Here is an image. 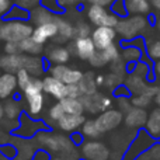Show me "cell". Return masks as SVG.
I'll return each mask as SVG.
<instances>
[{"label": "cell", "instance_id": "6da1fadb", "mask_svg": "<svg viewBox=\"0 0 160 160\" xmlns=\"http://www.w3.org/2000/svg\"><path fill=\"white\" fill-rule=\"evenodd\" d=\"M150 22L148 17L143 14H128L119 18L115 30L117 34L122 38V41H132L142 32H145Z\"/></svg>", "mask_w": 160, "mask_h": 160}, {"label": "cell", "instance_id": "7a4b0ae2", "mask_svg": "<svg viewBox=\"0 0 160 160\" xmlns=\"http://www.w3.org/2000/svg\"><path fill=\"white\" fill-rule=\"evenodd\" d=\"M34 27L28 20H0V41L20 42L32 35Z\"/></svg>", "mask_w": 160, "mask_h": 160}, {"label": "cell", "instance_id": "3957f363", "mask_svg": "<svg viewBox=\"0 0 160 160\" xmlns=\"http://www.w3.org/2000/svg\"><path fill=\"white\" fill-rule=\"evenodd\" d=\"M24 100L27 102V112L31 117H38L45 107L44 83L41 78H32L31 83L22 90Z\"/></svg>", "mask_w": 160, "mask_h": 160}, {"label": "cell", "instance_id": "277c9868", "mask_svg": "<svg viewBox=\"0 0 160 160\" xmlns=\"http://www.w3.org/2000/svg\"><path fill=\"white\" fill-rule=\"evenodd\" d=\"M35 141L39 146L47 149L51 155H59V153L66 152V150L73 149L76 146L70 138L61 135V133L49 132L48 129L39 131L35 135Z\"/></svg>", "mask_w": 160, "mask_h": 160}, {"label": "cell", "instance_id": "5b68a950", "mask_svg": "<svg viewBox=\"0 0 160 160\" xmlns=\"http://www.w3.org/2000/svg\"><path fill=\"white\" fill-rule=\"evenodd\" d=\"M86 17L93 24L94 27H100V25H107V27H117L119 21V17L114 14L108 7L98 4H90L86 10Z\"/></svg>", "mask_w": 160, "mask_h": 160}, {"label": "cell", "instance_id": "8992f818", "mask_svg": "<svg viewBox=\"0 0 160 160\" xmlns=\"http://www.w3.org/2000/svg\"><path fill=\"white\" fill-rule=\"evenodd\" d=\"M80 156L84 160H111V150L104 142L87 139L80 145Z\"/></svg>", "mask_w": 160, "mask_h": 160}, {"label": "cell", "instance_id": "52a82bcc", "mask_svg": "<svg viewBox=\"0 0 160 160\" xmlns=\"http://www.w3.org/2000/svg\"><path fill=\"white\" fill-rule=\"evenodd\" d=\"M94 119H96V124L98 127L100 132L107 133L117 129L124 122V112L118 108H108V110L100 112L97 118Z\"/></svg>", "mask_w": 160, "mask_h": 160}, {"label": "cell", "instance_id": "ba28073f", "mask_svg": "<svg viewBox=\"0 0 160 160\" xmlns=\"http://www.w3.org/2000/svg\"><path fill=\"white\" fill-rule=\"evenodd\" d=\"M156 139L153 136H150L146 131H139L136 133V136L133 138L132 143L128 146L127 152H125L122 160H133L138 156H141L142 153H145L149 148H152L155 145Z\"/></svg>", "mask_w": 160, "mask_h": 160}, {"label": "cell", "instance_id": "9c48e42d", "mask_svg": "<svg viewBox=\"0 0 160 160\" xmlns=\"http://www.w3.org/2000/svg\"><path fill=\"white\" fill-rule=\"evenodd\" d=\"M18 121H20V124H18V127L14 129L13 135L21 136V138H30L31 139L32 136H35L39 131L49 129V128H48L45 124H42V122H39V121H37V119L31 118L30 114L24 112V111L21 112Z\"/></svg>", "mask_w": 160, "mask_h": 160}, {"label": "cell", "instance_id": "30bf717a", "mask_svg": "<svg viewBox=\"0 0 160 160\" xmlns=\"http://www.w3.org/2000/svg\"><path fill=\"white\" fill-rule=\"evenodd\" d=\"M82 101L84 105V112L100 114L108 108H112V98L110 96L98 93V91L87 94V96H82Z\"/></svg>", "mask_w": 160, "mask_h": 160}, {"label": "cell", "instance_id": "8fae6325", "mask_svg": "<svg viewBox=\"0 0 160 160\" xmlns=\"http://www.w3.org/2000/svg\"><path fill=\"white\" fill-rule=\"evenodd\" d=\"M48 73L53 78L62 80L65 84H78L82 80L84 73L80 69H73L69 68L68 63H58V65H49L48 66Z\"/></svg>", "mask_w": 160, "mask_h": 160}, {"label": "cell", "instance_id": "7c38bea8", "mask_svg": "<svg viewBox=\"0 0 160 160\" xmlns=\"http://www.w3.org/2000/svg\"><path fill=\"white\" fill-rule=\"evenodd\" d=\"M117 30L114 27H107V25H100L96 27L91 32V39L97 49H105L111 44L115 42L117 38Z\"/></svg>", "mask_w": 160, "mask_h": 160}, {"label": "cell", "instance_id": "4fadbf2b", "mask_svg": "<svg viewBox=\"0 0 160 160\" xmlns=\"http://www.w3.org/2000/svg\"><path fill=\"white\" fill-rule=\"evenodd\" d=\"M70 52H73L82 61H88L97 51L91 37H76L73 38L72 47L69 48Z\"/></svg>", "mask_w": 160, "mask_h": 160}, {"label": "cell", "instance_id": "5bb4252c", "mask_svg": "<svg viewBox=\"0 0 160 160\" xmlns=\"http://www.w3.org/2000/svg\"><path fill=\"white\" fill-rule=\"evenodd\" d=\"M69 48L63 47L62 44H52L44 49V58L49 65H58V63H68L70 59Z\"/></svg>", "mask_w": 160, "mask_h": 160}, {"label": "cell", "instance_id": "9a60e30c", "mask_svg": "<svg viewBox=\"0 0 160 160\" xmlns=\"http://www.w3.org/2000/svg\"><path fill=\"white\" fill-rule=\"evenodd\" d=\"M28 55L27 53H13V55H4L0 56V69L3 72H11L16 73L20 69H25V63H27Z\"/></svg>", "mask_w": 160, "mask_h": 160}, {"label": "cell", "instance_id": "2e32d148", "mask_svg": "<svg viewBox=\"0 0 160 160\" xmlns=\"http://www.w3.org/2000/svg\"><path fill=\"white\" fill-rule=\"evenodd\" d=\"M42 83H44V93L51 96L55 100H62L66 97V88L68 84H65L62 80L53 78L52 75H47L42 79Z\"/></svg>", "mask_w": 160, "mask_h": 160}, {"label": "cell", "instance_id": "e0dca14e", "mask_svg": "<svg viewBox=\"0 0 160 160\" xmlns=\"http://www.w3.org/2000/svg\"><path fill=\"white\" fill-rule=\"evenodd\" d=\"M55 22L58 25V34L52 39L53 44H66L70 39L75 38V25L69 21V20L61 17V14H56Z\"/></svg>", "mask_w": 160, "mask_h": 160}, {"label": "cell", "instance_id": "ac0fdd59", "mask_svg": "<svg viewBox=\"0 0 160 160\" xmlns=\"http://www.w3.org/2000/svg\"><path fill=\"white\" fill-rule=\"evenodd\" d=\"M148 111L142 107H132L128 112L124 114V122L129 129H141L145 128L148 121Z\"/></svg>", "mask_w": 160, "mask_h": 160}, {"label": "cell", "instance_id": "d6986e66", "mask_svg": "<svg viewBox=\"0 0 160 160\" xmlns=\"http://www.w3.org/2000/svg\"><path fill=\"white\" fill-rule=\"evenodd\" d=\"M84 114H65L58 122V128L65 133H73L76 131H80L82 125L86 121Z\"/></svg>", "mask_w": 160, "mask_h": 160}, {"label": "cell", "instance_id": "ffe728a7", "mask_svg": "<svg viewBox=\"0 0 160 160\" xmlns=\"http://www.w3.org/2000/svg\"><path fill=\"white\" fill-rule=\"evenodd\" d=\"M56 34H58V25H56L55 20H53V21H51V22L35 25L31 37H32L37 42L45 45L48 41H52V39L56 37Z\"/></svg>", "mask_w": 160, "mask_h": 160}, {"label": "cell", "instance_id": "44dd1931", "mask_svg": "<svg viewBox=\"0 0 160 160\" xmlns=\"http://www.w3.org/2000/svg\"><path fill=\"white\" fill-rule=\"evenodd\" d=\"M18 88L16 73L2 72L0 75V100H7L14 96Z\"/></svg>", "mask_w": 160, "mask_h": 160}, {"label": "cell", "instance_id": "7402d4cb", "mask_svg": "<svg viewBox=\"0 0 160 160\" xmlns=\"http://www.w3.org/2000/svg\"><path fill=\"white\" fill-rule=\"evenodd\" d=\"M158 91V86L156 84H148L143 90L139 94H133L131 97L133 107H142V108H148L152 101H155V96Z\"/></svg>", "mask_w": 160, "mask_h": 160}, {"label": "cell", "instance_id": "603a6c76", "mask_svg": "<svg viewBox=\"0 0 160 160\" xmlns=\"http://www.w3.org/2000/svg\"><path fill=\"white\" fill-rule=\"evenodd\" d=\"M55 17H56V14L53 11L44 7L42 4L37 6L32 10H30V22L34 25H41V24H45V22H51L55 20Z\"/></svg>", "mask_w": 160, "mask_h": 160}, {"label": "cell", "instance_id": "cb8c5ba5", "mask_svg": "<svg viewBox=\"0 0 160 160\" xmlns=\"http://www.w3.org/2000/svg\"><path fill=\"white\" fill-rule=\"evenodd\" d=\"M121 45L124 47L121 49V58L124 59L127 63H136V62L141 61L142 55H143L142 48L136 47L132 42H128V41H122Z\"/></svg>", "mask_w": 160, "mask_h": 160}, {"label": "cell", "instance_id": "d4e9b609", "mask_svg": "<svg viewBox=\"0 0 160 160\" xmlns=\"http://www.w3.org/2000/svg\"><path fill=\"white\" fill-rule=\"evenodd\" d=\"M124 84L125 87L129 90V93L132 94H139L145 87L148 86L146 83V78L139 73H135V72H129V75L125 78L124 80Z\"/></svg>", "mask_w": 160, "mask_h": 160}, {"label": "cell", "instance_id": "484cf974", "mask_svg": "<svg viewBox=\"0 0 160 160\" xmlns=\"http://www.w3.org/2000/svg\"><path fill=\"white\" fill-rule=\"evenodd\" d=\"M145 131H146L150 136H153L155 139L160 138V107L155 108V110L148 115Z\"/></svg>", "mask_w": 160, "mask_h": 160}, {"label": "cell", "instance_id": "4316f807", "mask_svg": "<svg viewBox=\"0 0 160 160\" xmlns=\"http://www.w3.org/2000/svg\"><path fill=\"white\" fill-rule=\"evenodd\" d=\"M20 49L22 53H27V55H34V56H39L44 53V45L37 42L32 37H27V38L21 39L18 42Z\"/></svg>", "mask_w": 160, "mask_h": 160}, {"label": "cell", "instance_id": "83f0119b", "mask_svg": "<svg viewBox=\"0 0 160 160\" xmlns=\"http://www.w3.org/2000/svg\"><path fill=\"white\" fill-rule=\"evenodd\" d=\"M20 142H11L14 146L17 148V153H18L20 158L22 159H32L34 153H35V148H34L32 141H30V138H21L18 136Z\"/></svg>", "mask_w": 160, "mask_h": 160}, {"label": "cell", "instance_id": "f1b7e54d", "mask_svg": "<svg viewBox=\"0 0 160 160\" xmlns=\"http://www.w3.org/2000/svg\"><path fill=\"white\" fill-rule=\"evenodd\" d=\"M61 105L63 107L65 114H84V105L82 98H73V97H65L59 100Z\"/></svg>", "mask_w": 160, "mask_h": 160}, {"label": "cell", "instance_id": "f546056e", "mask_svg": "<svg viewBox=\"0 0 160 160\" xmlns=\"http://www.w3.org/2000/svg\"><path fill=\"white\" fill-rule=\"evenodd\" d=\"M127 7L129 14H143L148 16L152 10L150 0H127Z\"/></svg>", "mask_w": 160, "mask_h": 160}, {"label": "cell", "instance_id": "4dcf8cb0", "mask_svg": "<svg viewBox=\"0 0 160 160\" xmlns=\"http://www.w3.org/2000/svg\"><path fill=\"white\" fill-rule=\"evenodd\" d=\"M80 90H82L83 96H87V94H93L97 91V83H96V75L94 72H86L83 75L82 80L78 83Z\"/></svg>", "mask_w": 160, "mask_h": 160}, {"label": "cell", "instance_id": "1f68e13d", "mask_svg": "<svg viewBox=\"0 0 160 160\" xmlns=\"http://www.w3.org/2000/svg\"><path fill=\"white\" fill-rule=\"evenodd\" d=\"M21 112H22V108H21V104L18 102V100L7 98V101L4 104V118L18 119Z\"/></svg>", "mask_w": 160, "mask_h": 160}, {"label": "cell", "instance_id": "d6a6232c", "mask_svg": "<svg viewBox=\"0 0 160 160\" xmlns=\"http://www.w3.org/2000/svg\"><path fill=\"white\" fill-rule=\"evenodd\" d=\"M80 132L84 136V139H97L102 135L96 124V119H86L80 128Z\"/></svg>", "mask_w": 160, "mask_h": 160}, {"label": "cell", "instance_id": "836d02e7", "mask_svg": "<svg viewBox=\"0 0 160 160\" xmlns=\"http://www.w3.org/2000/svg\"><path fill=\"white\" fill-rule=\"evenodd\" d=\"M3 20H28L30 21V10L21 7V6H17L13 3L11 8L7 11Z\"/></svg>", "mask_w": 160, "mask_h": 160}, {"label": "cell", "instance_id": "e575fe53", "mask_svg": "<svg viewBox=\"0 0 160 160\" xmlns=\"http://www.w3.org/2000/svg\"><path fill=\"white\" fill-rule=\"evenodd\" d=\"M124 75H119V73H115V72H111L108 75H105V80H104V87H107L108 90L114 91L117 87L124 83Z\"/></svg>", "mask_w": 160, "mask_h": 160}, {"label": "cell", "instance_id": "d590c367", "mask_svg": "<svg viewBox=\"0 0 160 160\" xmlns=\"http://www.w3.org/2000/svg\"><path fill=\"white\" fill-rule=\"evenodd\" d=\"M88 63H90L93 68H104L110 63V61H108L107 56L104 55L102 49H97L96 52L93 53V56L88 59Z\"/></svg>", "mask_w": 160, "mask_h": 160}, {"label": "cell", "instance_id": "8d00e7d4", "mask_svg": "<svg viewBox=\"0 0 160 160\" xmlns=\"http://www.w3.org/2000/svg\"><path fill=\"white\" fill-rule=\"evenodd\" d=\"M63 115H65V110L59 101L55 102V104H52L49 107V110H48V119L52 122H58Z\"/></svg>", "mask_w": 160, "mask_h": 160}, {"label": "cell", "instance_id": "74e56055", "mask_svg": "<svg viewBox=\"0 0 160 160\" xmlns=\"http://www.w3.org/2000/svg\"><path fill=\"white\" fill-rule=\"evenodd\" d=\"M16 76H17V83H18V88H20L21 91L24 90V88L31 83V80H32V76H31V73L28 72L27 69H20V70H17V72H16Z\"/></svg>", "mask_w": 160, "mask_h": 160}, {"label": "cell", "instance_id": "f35d334b", "mask_svg": "<svg viewBox=\"0 0 160 160\" xmlns=\"http://www.w3.org/2000/svg\"><path fill=\"white\" fill-rule=\"evenodd\" d=\"M110 10L114 14H117L119 18L129 14L128 13V7H127V0H114L112 4L110 6Z\"/></svg>", "mask_w": 160, "mask_h": 160}, {"label": "cell", "instance_id": "ab89813d", "mask_svg": "<svg viewBox=\"0 0 160 160\" xmlns=\"http://www.w3.org/2000/svg\"><path fill=\"white\" fill-rule=\"evenodd\" d=\"M0 155L4 156L6 159H16L17 156H18V153H17V148L14 146L11 142H8V143H4V145H0Z\"/></svg>", "mask_w": 160, "mask_h": 160}, {"label": "cell", "instance_id": "60d3db41", "mask_svg": "<svg viewBox=\"0 0 160 160\" xmlns=\"http://www.w3.org/2000/svg\"><path fill=\"white\" fill-rule=\"evenodd\" d=\"M91 30L90 24L86 21H79L78 24H75V38L76 37H91Z\"/></svg>", "mask_w": 160, "mask_h": 160}, {"label": "cell", "instance_id": "b9f144b4", "mask_svg": "<svg viewBox=\"0 0 160 160\" xmlns=\"http://www.w3.org/2000/svg\"><path fill=\"white\" fill-rule=\"evenodd\" d=\"M102 52H104V55L107 56V59L110 61V63L112 61H115V59L121 58V49H119V47L114 42V44H111L110 47H107L105 49H102Z\"/></svg>", "mask_w": 160, "mask_h": 160}, {"label": "cell", "instance_id": "7bdbcfd3", "mask_svg": "<svg viewBox=\"0 0 160 160\" xmlns=\"http://www.w3.org/2000/svg\"><path fill=\"white\" fill-rule=\"evenodd\" d=\"M146 53L150 59H153V61L160 59V39H156V41H153L152 44L146 45Z\"/></svg>", "mask_w": 160, "mask_h": 160}, {"label": "cell", "instance_id": "ee69618b", "mask_svg": "<svg viewBox=\"0 0 160 160\" xmlns=\"http://www.w3.org/2000/svg\"><path fill=\"white\" fill-rule=\"evenodd\" d=\"M117 104H118V110H121L122 112H128L131 108L133 107L132 101H131L129 96H121V97H117Z\"/></svg>", "mask_w": 160, "mask_h": 160}, {"label": "cell", "instance_id": "f6af8a7d", "mask_svg": "<svg viewBox=\"0 0 160 160\" xmlns=\"http://www.w3.org/2000/svg\"><path fill=\"white\" fill-rule=\"evenodd\" d=\"M41 4L44 6V7L49 8V10L53 11L55 14H63L65 13V10L59 6L58 0H41Z\"/></svg>", "mask_w": 160, "mask_h": 160}, {"label": "cell", "instance_id": "bcb514c9", "mask_svg": "<svg viewBox=\"0 0 160 160\" xmlns=\"http://www.w3.org/2000/svg\"><path fill=\"white\" fill-rule=\"evenodd\" d=\"M14 4L21 6V7L27 8V10H32L34 7L41 4V0H13Z\"/></svg>", "mask_w": 160, "mask_h": 160}, {"label": "cell", "instance_id": "7dc6e473", "mask_svg": "<svg viewBox=\"0 0 160 160\" xmlns=\"http://www.w3.org/2000/svg\"><path fill=\"white\" fill-rule=\"evenodd\" d=\"M83 93L80 90L79 84H68L66 88V97H73V98H82Z\"/></svg>", "mask_w": 160, "mask_h": 160}, {"label": "cell", "instance_id": "c3c4849f", "mask_svg": "<svg viewBox=\"0 0 160 160\" xmlns=\"http://www.w3.org/2000/svg\"><path fill=\"white\" fill-rule=\"evenodd\" d=\"M3 51H4V53H8V55H13V53H20V52H21L18 42H4Z\"/></svg>", "mask_w": 160, "mask_h": 160}, {"label": "cell", "instance_id": "681fc988", "mask_svg": "<svg viewBox=\"0 0 160 160\" xmlns=\"http://www.w3.org/2000/svg\"><path fill=\"white\" fill-rule=\"evenodd\" d=\"M51 159H52V155L47 149H44V148L37 149L32 156V160H51Z\"/></svg>", "mask_w": 160, "mask_h": 160}, {"label": "cell", "instance_id": "f907efd6", "mask_svg": "<svg viewBox=\"0 0 160 160\" xmlns=\"http://www.w3.org/2000/svg\"><path fill=\"white\" fill-rule=\"evenodd\" d=\"M58 2H59V6L66 11L68 8L78 7V6H80L83 2H84V0H58Z\"/></svg>", "mask_w": 160, "mask_h": 160}, {"label": "cell", "instance_id": "816d5d0a", "mask_svg": "<svg viewBox=\"0 0 160 160\" xmlns=\"http://www.w3.org/2000/svg\"><path fill=\"white\" fill-rule=\"evenodd\" d=\"M11 6H13L11 0H0V18H3L7 14V11L11 8Z\"/></svg>", "mask_w": 160, "mask_h": 160}, {"label": "cell", "instance_id": "f5cc1de1", "mask_svg": "<svg viewBox=\"0 0 160 160\" xmlns=\"http://www.w3.org/2000/svg\"><path fill=\"white\" fill-rule=\"evenodd\" d=\"M70 139H72V142L76 145V146H80V145L84 142V136L82 135V132H73V133H70Z\"/></svg>", "mask_w": 160, "mask_h": 160}, {"label": "cell", "instance_id": "db71d44e", "mask_svg": "<svg viewBox=\"0 0 160 160\" xmlns=\"http://www.w3.org/2000/svg\"><path fill=\"white\" fill-rule=\"evenodd\" d=\"M114 0H87L88 4H98V6H104V7H110L112 4Z\"/></svg>", "mask_w": 160, "mask_h": 160}, {"label": "cell", "instance_id": "11a10c76", "mask_svg": "<svg viewBox=\"0 0 160 160\" xmlns=\"http://www.w3.org/2000/svg\"><path fill=\"white\" fill-rule=\"evenodd\" d=\"M153 73H155V76L160 80V59L155 61V65H153Z\"/></svg>", "mask_w": 160, "mask_h": 160}, {"label": "cell", "instance_id": "9f6ffc18", "mask_svg": "<svg viewBox=\"0 0 160 160\" xmlns=\"http://www.w3.org/2000/svg\"><path fill=\"white\" fill-rule=\"evenodd\" d=\"M104 80H105V75H96V83L98 87L104 86Z\"/></svg>", "mask_w": 160, "mask_h": 160}, {"label": "cell", "instance_id": "6f0895ef", "mask_svg": "<svg viewBox=\"0 0 160 160\" xmlns=\"http://www.w3.org/2000/svg\"><path fill=\"white\" fill-rule=\"evenodd\" d=\"M155 102L158 107H160V84L158 86V91H156V96H155Z\"/></svg>", "mask_w": 160, "mask_h": 160}, {"label": "cell", "instance_id": "680465c9", "mask_svg": "<svg viewBox=\"0 0 160 160\" xmlns=\"http://www.w3.org/2000/svg\"><path fill=\"white\" fill-rule=\"evenodd\" d=\"M150 4L153 8H156L158 11H160V0H150Z\"/></svg>", "mask_w": 160, "mask_h": 160}, {"label": "cell", "instance_id": "91938a15", "mask_svg": "<svg viewBox=\"0 0 160 160\" xmlns=\"http://www.w3.org/2000/svg\"><path fill=\"white\" fill-rule=\"evenodd\" d=\"M133 160H152V159H150V156L148 155V152H145V153H142L141 156H138V158L133 159Z\"/></svg>", "mask_w": 160, "mask_h": 160}, {"label": "cell", "instance_id": "94428289", "mask_svg": "<svg viewBox=\"0 0 160 160\" xmlns=\"http://www.w3.org/2000/svg\"><path fill=\"white\" fill-rule=\"evenodd\" d=\"M3 118H4V104H2L0 101V122L3 121Z\"/></svg>", "mask_w": 160, "mask_h": 160}, {"label": "cell", "instance_id": "6125c7cd", "mask_svg": "<svg viewBox=\"0 0 160 160\" xmlns=\"http://www.w3.org/2000/svg\"><path fill=\"white\" fill-rule=\"evenodd\" d=\"M155 25H156V28H158V31L160 32V16H159V17H156V20H155Z\"/></svg>", "mask_w": 160, "mask_h": 160}, {"label": "cell", "instance_id": "be15d7a7", "mask_svg": "<svg viewBox=\"0 0 160 160\" xmlns=\"http://www.w3.org/2000/svg\"><path fill=\"white\" fill-rule=\"evenodd\" d=\"M13 160H32V159H22V158H20V156H17V158L13 159Z\"/></svg>", "mask_w": 160, "mask_h": 160}, {"label": "cell", "instance_id": "e7e4bbea", "mask_svg": "<svg viewBox=\"0 0 160 160\" xmlns=\"http://www.w3.org/2000/svg\"><path fill=\"white\" fill-rule=\"evenodd\" d=\"M2 72H3V70H2V69H0V75H2Z\"/></svg>", "mask_w": 160, "mask_h": 160}, {"label": "cell", "instance_id": "03108f58", "mask_svg": "<svg viewBox=\"0 0 160 160\" xmlns=\"http://www.w3.org/2000/svg\"><path fill=\"white\" fill-rule=\"evenodd\" d=\"M82 160H84V159H82Z\"/></svg>", "mask_w": 160, "mask_h": 160}]
</instances>
